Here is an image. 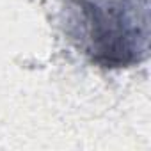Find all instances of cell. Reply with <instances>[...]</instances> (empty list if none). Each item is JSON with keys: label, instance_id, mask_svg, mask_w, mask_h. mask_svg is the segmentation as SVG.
<instances>
[{"label": "cell", "instance_id": "6da1fadb", "mask_svg": "<svg viewBox=\"0 0 151 151\" xmlns=\"http://www.w3.org/2000/svg\"><path fill=\"white\" fill-rule=\"evenodd\" d=\"M62 30L100 68L137 66L149 53V0H66Z\"/></svg>", "mask_w": 151, "mask_h": 151}]
</instances>
